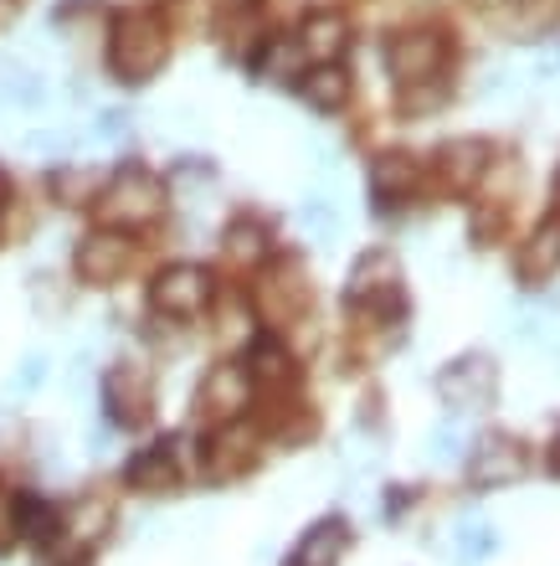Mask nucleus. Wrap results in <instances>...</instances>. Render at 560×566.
Returning <instances> with one entry per match:
<instances>
[{
    "label": "nucleus",
    "instance_id": "nucleus-1",
    "mask_svg": "<svg viewBox=\"0 0 560 566\" xmlns=\"http://www.w3.org/2000/svg\"><path fill=\"white\" fill-rule=\"evenodd\" d=\"M170 62V36L155 15L145 11H124L108 27V67L118 83H149Z\"/></svg>",
    "mask_w": 560,
    "mask_h": 566
},
{
    "label": "nucleus",
    "instance_id": "nucleus-2",
    "mask_svg": "<svg viewBox=\"0 0 560 566\" xmlns=\"http://www.w3.org/2000/svg\"><path fill=\"white\" fill-rule=\"evenodd\" d=\"M160 211H165V186L145 165H124L104 191H98V217H104V227H114V232L155 222Z\"/></svg>",
    "mask_w": 560,
    "mask_h": 566
},
{
    "label": "nucleus",
    "instance_id": "nucleus-3",
    "mask_svg": "<svg viewBox=\"0 0 560 566\" xmlns=\"http://www.w3.org/2000/svg\"><path fill=\"white\" fill-rule=\"evenodd\" d=\"M345 304L360 314H376V319L401 310V263L391 248H370L355 258L350 279H345Z\"/></svg>",
    "mask_w": 560,
    "mask_h": 566
},
{
    "label": "nucleus",
    "instance_id": "nucleus-4",
    "mask_svg": "<svg viewBox=\"0 0 560 566\" xmlns=\"http://www.w3.org/2000/svg\"><path fill=\"white\" fill-rule=\"evenodd\" d=\"M437 397H443L453 412H488L499 402V366L484 350H468V356L447 360L437 371Z\"/></svg>",
    "mask_w": 560,
    "mask_h": 566
},
{
    "label": "nucleus",
    "instance_id": "nucleus-5",
    "mask_svg": "<svg viewBox=\"0 0 560 566\" xmlns=\"http://www.w3.org/2000/svg\"><path fill=\"white\" fill-rule=\"evenodd\" d=\"M211 304V273L196 263H170L149 283V310L165 319H196Z\"/></svg>",
    "mask_w": 560,
    "mask_h": 566
},
{
    "label": "nucleus",
    "instance_id": "nucleus-6",
    "mask_svg": "<svg viewBox=\"0 0 560 566\" xmlns=\"http://www.w3.org/2000/svg\"><path fill=\"white\" fill-rule=\"evenodd\" d=\"M104 407H108V418H114L118 428H145L149 412H155V387H149L145 366H134V360L108 366V376H104Z\"/></svg>",
    "mask_w": 560,
    "mask_h": 566
},
{
    "label": "nucleus",
    "instance_id": "nucleus-7",
    "mask_svg": "<svg viewBox=\"0 0 560 566\" xmlns=\"http://www.w3.org/2000/svg\"><path fill=\"white\" fill-rule=\"evenodd\" d=\"M134 263V242L124 238V232H114V227H104V232H88V238L77 242V258L73 269L83 283H93V289H108V283H118L124 273H129Z\"/></svg>",
    "mask_w": 560,
    "mask_h": 566
},
{
    "label": "nucleus",
    "instance_id": "nucleus-8",
    "mask_svg": "<svg viewBox=\"0 0 560 566\" xmlns=\"http://www.w3.org/2000/svg\"><path fill=\"white\" fill-rule=\"evenodd\" d=\"M443 62H447L443 31H401V36H391V46H385V67H391V77H397L401 88L416 83V77L443 73Z\"/></svg>",
    "mask_w": 560,
    "mask_h": 566
},
{
    "label": "nucleus",
    "instance_id": "nucleus-9",
    "mask_svg": "<svg viewBox=\"0 0 560 566\" xmlns=\"http://www.w3.org/2000/svg\"><path fill=\"white\" fill-rule=\"evenodd\" d=\"M257 298H263V314L273 319V325H288V319H298V314L309 310V298H314L309 279H304V263H298V258H278V263L267 269Z\"/></svg>",
    "mask_w": 560,
    "mask_h": 566
},
{
    "label": "nucleus",
    "instance_id": "nucleus-10",
    "mask_svg": "<svg viewBox=\"0 0 560 566\" xmlns=\"http://www.w3.org/2000/svg\"><path fill=\"white\" fill-rule=\"evenodd\" d=\"M519 469H525V453L509 432H484L478 443H473V459H468V484L473 490H504V484H515Z\"/></svg>",
    "mask_w": 560,
    "mask_h": 566
},
{
    "label": "nucleus",
    "instance_id": "nucleus-11",
    "mask_svg": "<svg viewBox=\"0 0 560 566\" xmlns=\"http://www.w3.org/2000/svg\"><path fill=\"white\" fill-rule=\"evenodd\" d=\"M247 397H252L247 371L222 360V366H211V371L201 376V387H196V412L211 422H232V418H242Z\"/></svg>",
    "mask_w": 560,
    "mask_h": 566
},
{
    "label": "nucleus",
    "instance_id": "nucleus-12",
    "mask_svg": "<svg viewBox=\"0 0 560 566\" xmlns=\"http://www.w3.org/2000/svg\"><path fill=\"white\" fill-rule=\"evenodd\" d=\"M257 463V432L247 428V422H226V428H216L207 438V474L211 479H236L242 469H252Z\"/></svg>",
    "mask_w": 560,
    "mask_h": 566
},
{
    "label": "nucleus",
    "instance_id": "nucleus-13",
    "mask_svg": "<svg viewBox=\"0 0 560 566\" xmlns=\"http://www.w3.org/2000/svg\"><path fill=\"white\" fill-rule=\"evenodd\" d=\"M556 273H560V217H550V222H540L530 238L519 242L515 279L530 283V289H540V283H550Z\"/></svg>",
    "mask_w": 560,
    "mask_h": 566
},
{
    "label": "nucleus",
    "instance_id": "nucleus-14",
    "mask_svg": "<svg viewBox=\"0 0 560 566\" xmlns=\"http://www.w3.org/2000/svg\"><path fill=\"white\" fill-rule=\"evenodd\" d=\"M416 186H422V160L416 155H406V149H385V155H376L370 160V191H376V201H406V196H416Z\"/></svg>",
    "mask_w": 560,
    "mask_h": 566
},
{
    "label": "nucleus",
    "instance_id": "nucleus-15",
    "mask_svg": "<svg viewBox=\"0 0 560 566\" xmlns=\"http://www.w3.org/2000/svg\"><path fill=\"white\" fill-rule=\"evenodd\" d=\"M345 546H350V525H345V515H325V521H314L309 531L298 536V546L288 552L283 566H339Z\"/></svg>",
    "mask_w": 560,
    "mask_h": 566
},
{
    "label": "nucleus",
    "instance_id": "nucleus-16",
    "mask_svg": "<svg viewBox=\"0 0 560 566\" xmlns=\"http://www.w3.org/2000/svg\"><path fill=\"white\" fill-rule=\"evenodd\" d=\"M432 165H437L443 186H453V191H473L488 170V145L484 139H447Z\"/></svg>",
    "mask_w": 560,
    "mask_h": 566
},
{
    "label": "nucleus",
    "instance_id": "nucleus-17",
    "mask_svg": "<svg viewBox=\"0 0 560 566\" xmlns=\"http://www.w3.org/2000/svg\"><path fill=\"white\" fill-rule=\"evenodd\" d=\"M298 46H304V57L314 62H339L350 52V21L339 11H314L298 31Z\"/></svg>",
    "mask_w": 560,
    "mask_h": 566
},
{
    "label": "nucleus",
    "instance_id": "nucleus-18",
    "mask_svg": "<svg viewBox=\"0 0 560 566\" xmlns=\"http://www.w3.org/2000/svg\"><path fill=\"white\" fill-rule=\"evenodd\" d=\"M129 484L145 494H170L180 490V459H176V443H155L145 448L139 459L129 463Z\"/></svg>",
    "mask_w": 560,
    "mask_h": 566
},
{
    "label": "nucleus",
    "instance_id": "nucleus-19",
    "mask_svg": "<svg viewBox=\"0 0 560 566\" xmlns=\"http://www.w3.org/2000/svg\"><path fill=\"white\" fill-rule=\"evenodd\" d=\"M499 21L509 36H519V42H540V36H550V27L560 21V6L556 0H504Z\"/></svg>",
    "mask_w": 560,
    "mask_h": 566
},
{
    "label": "nucleus",
    "instance_id": "nucleus-20",
    "mask_svg": "<svg viewBox=\"0 0 560 566\" xmlns=\"http://www.w3.org/2000/svg\"><path fill=\"white\" fill-rule=\"evenodd\" d=\"M304 98H309V108H319V114H339V108L350 104V93H355V83H350V73L339 67V62H319L314 73H304Z\"/></svg>",
    "mask_w": 560,
    "mask_h": 566
},
{
    "label": "nucleus",
    "instance_id": "nucleus-21",
    "mask_svg": "<svg viewBox=\"0 0 560 566\" xmlns=\"http://www.w3.org/2000/svg\"><path fill=\"white\" fill-rule=\"evenodd\" d=\"M267 248H273V227L257 222V217H236L222 238V253L232 258V263H263Z\"/></svg>",
    "mask_w": 560,
    "mask_h": 566
},
{
    "label": "nucleus",
    "instance_id": "nucleus-22",
    "mask_svg": "<svg viewBox=\"0 0 560 566\" xmlns=\"http://www.w3.org/2000/svg\"><path fill=\"white\" fill-rule=\"evenodd\" d=\"M46 104V83L21 62H0V108H42Z\"/></svg>",
    "mask_w": 560,
    "mask_h": 566
},
{
    "label": "nucleus",
    "instance_id": "nucleus-23",
    "mask_svg": "<svg viewBox=\"0 0 560 566\" xmlns=\"http://www.w3.org/2000/svg\"><path fill=\"white\" fill-rule=\"evenodd\" d=\"M104 191V170L98 165H62L57 176H52V196H57L62 207H93Z\"/></svg>",
    "mask_w": 560,
    "mask_h": 566
},
{
    "label": "nucleus",
    "instance_id": "nucleus-24",
    "mask_svg": "<svg viewBox=\"0 0 560 566\" xmlns=\"http://www.w3.org/2000/svg\"><path fill=\"white\" fill-rule=\"evenodd\" d=\"M242 371H247V381H257V387H288V381H294V356H288L278 340H257Z\"/></svg>",
    "mask_w": 560,
    "mask_h": 566
},
{
    "label": "nucleus",
    "instance_id": "nucleus-25",
    "mask_svg": "<svg viewBox=\"0 0 560 566\" xmlns=\"http://www.w3.org/2000/svg\"><path fill=\"white\" fill-rule=\"evenodd\" d=\"M447 98H453L447 77L432 73V77H416V83H406V88L397 93V108H401V119H427V114H437Z\"/></svg>",
    "mask_w": 560,
    "mask_h": 566
},
{
    "label": "nucleus",
    "instance_id": "nucleus-26",
    "mask_svg": "<svg viewBox=\"0 0 560 566\" xmlns=\"http://www.w3.org/2000/svg\"><path fill=\"white\" fill-rule=\"evenodd\" d=\"M494 552H499V531H494L488 521L463 525V531H457V566H478V562H488Z\"/></svg>",
    "mask_w": 560,
    "mask_h": 566
},
{
    "label": "nucleus",
    "instance_id": "nucleus-27",
    "mask_svg": "<svg viewBox=\"0 0 560 566\" xmlns=\"http://www.w3.org/2000/svg\"><path fill=\"white\" fill-rule=\"evenodd\" d=\"M304 227H309V238L314 242H335L339 238V211L329 196H309L304 201Z\"/></svg>",
    "mask_w": 560,
    "mask_h": 566
},
{
    "label": "nucleus",
    "instance_id": "nucleus-28",
    "mask_svg": "<svg viewBox=\"0 0 560 566\" xmlns=\"http://www.w3.org/2000/svg\"><path fill=\"white\" fill-rule=\"evenodd\" d=\"M42 381H46V356H27L11 376H6V402H15V397H31V391L42 387Z\"/></svg>",
    "mask_w": 560,
    "mask_h": 566
},
{
    "label": "nucleus",
    "instance_id": "nucleus-29",
    "mask_svg": "<svg viewBox=\"0 0 560 566\" xmlns=\"http://www.w3.org/2000/svg\"><path fill=\"white\" fill-rule=\"evenodd\" d=\"M304 46H298V36L294 42H273L267 46V57H263V73L267 77H298V67H304Z\"/></svg>",
    "mask_w": 560,
    "mask_h": 566
},
{
    "label": "nucleus",
    "instance_id": "nucleus-30",
    "mask_svg": "<svg viewBox=\"0 0 560 566\" xmlns=\"http://www.w3.org/2000/svg\"><path fill=\"white\" fill-rule=\"evenodd\" d=\"M165 11H170V21L186 31H201L211 21V0H165Z\"/></svg>",
    "mask_w": 560,
    "mask_h": 566
},
{
    "label": "nucleus",
    "instance_id": "nucleus-31",
    "mask_svg": "<svg viewBox=\"0 0 560 566\" xmlns=\"http://www.w3.org/2000/svg\"><path fill=\"white\" fill-rule=\"evenodd\" d=\"M93 135H98V139H118V135H129V114H124V108H108V114H98V124H93Z\"/></svg>",
    "mask_w": 560,
    "mask_h": 566
},
{
    "label": "nucleus",
    "instance_id": "nucleus-32",
    "mask_svg": "<svg viewBox=\"0 0 560 566\" xmlns=\"http://www.w3.org/2000/svg\"><path fill=\"white\" fill-rule=\"evenodd\" d=\"M457 443H463V438H457V428L447 422V428H437L427 438V453H437V459H457Z\"/></svg>",
    "mask_w": 560,
    "mask_h": 566
},
{
    "label": "nucleus",
    "instance_id": "nucleus-33",
    "mask_svg": "<svg viewBox=\"0 0 560 566\" xmlns=\"http://www.w3.org/2000/svg\"><path fill=\"white\" fill-rule=\"evenodd\" d=\"M11 536H15V494L0 490V541H11Z\"/></svg>",
    "mask_w": 560,
    "mask_h": 566
},
{
    "label": "nucleus",
    "instance_id": "nucleus-34",
    "mask_svg": "<svg viewBox=\"0 0 560 566\" xmlns=\"http://www.w3.org/2000/svg\"><path fill=\"white\" fill-rule=\"evenodd\" d=\"M550 474H560V438L550 443Z\"/></svg>",
    "mask_w": 560,
    "mask_h": 566
},
{
    "label": "nucleus",
    "instance_id": "nucleus-35",
    "mask_svg": "<svg viewBox=\"0 0 560 566\" xmlns=\"http://www.w3.org/2000/svg\"><path fill=\"white\" fill-rule=\"evenodd\" d=\"M67 566H93V562H88V556H77V562H67Z\"/></svg>",
    "mask_w": 560,
    "mask_h": 566
},
{
    "label": "nucleus",
    "instance_id": "nucleus-36",
    "mask_svg": "<svg viewBox=\"0 0 560 566\" xmlns=\"http://www.w3.org/2000/svg\"><path fill=\"white\" fill-rule=\"evenodd\" d=\"M232 6H247V0H232Z\"/></svg>",
    "mask_w": 560,
    "mask_h": 566
},
{
    "label": "nucleus",
    "instance_id": "nucleus-37",
    "mask_svg": "<svg viewBox=\"0 0 560 566\" xmlns=\"http://www.w3.org/2000/svg\"><path fill=\"white\" fill-rule=\"evenodd\" d=\"M556 191H560V180H556Z\"/></svg>",
    "mask_w": 560,
    "mask_h": 566
}]
</instances>
